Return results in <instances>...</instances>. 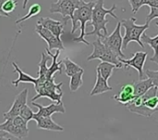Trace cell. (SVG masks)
Instances as JSON below:
<instances>
[{
    "label": "cell",
    "mask_w": 158,
    "mask_h": 140,
    "mask_svg": "<svg viewBox=\"0 0 158 140\" xmlns=\"http://www.w3.org/2000/svg\"><path fill=\"white\" fill-rule=\"evenodd\" d=\"M33 115H34V112L27 104L21 109V111L19 112V116L22 117L26 122H29L31 120H33Z\"/></svg>",
    "instance_id": "obj_26"
},
{
    "label": "cell",
    "mask_w": 158,
    "mask_h": 140,
    "mask_svg": "<svg viewBox=\"0 0 158 140\" xmlns=\"http://www.w3.org/2000/svg\"><path fill=\"white\" fill-rule=\"evenodd\" d=\"M134 98H135V96H134L133 84L124 85L121 87V91L119 92V94L113 97L114 99H116L117 101H118L119 103H121L124 106H126L128 103H130Z\"/></svg>",
    "instance_id": "obj_16"
},
{
    "label": "cell",
    "mask_w": 158,
    "mask_h": 140,
    "mask_svg": "<svg viewBox=\"0 0 158 140\" xmlns=\"http://www.w3.org/2000/svg\"><path fill=\"white\" fill-rule=\"evenodd\" d=\"M94 46V50L91 55L87 58V60L91 61L94 59H100L101 61H106L113 63L117 66V68H124L123 63L120 61V59L118 55H116L110 48H108L102 41V38L97 37L95 41L92 43Z\"/></svg>",
    "instance_id": "obj_4"
},
{
    "label": "cell",
    "mask_w": 158,
    "mask_h": 140,
    "mask_svg": "<svg viewBox=\"0 0 158 140\" xmlns=\"http://www.w3.org/2000/svg\"><path fill=\"white\" fill-rule=\"evenodd\" d=\"M121 22H118L115 30L110 35H107L104 38H102L103 43L110 48L116 55H118L119 58L124 59L125 54L122 51V46H123V37L121 36Z\"/></svg>",
    "instance_id": "obj_8"
},
{
    "label": "cell",
    "mask_w": 158,
    "mask_h": 140,
    "mask_svg": "<svg viewBox=\"0 0 158 140\" xmlns=\"http://www.w3.org/2000/svg\"><path fill=\"white\" fill-rule=\"evenodd\" d=\"M62 63L65 66V73L69 77H71L73 74H75L81 71H83V69L80 65L73 62L69 58H65L64 59H62Z\"/></svg>",
    "instance_id": "obj_23"
},
{
    "label": "cell",
    "mask_w": 158,
    "mask_h": 140,
    "mask_svg": "<svg viewBox=\"0 0 158 140\" xmlns=\"http://www.w3.org/2000/svg\"><path fill=\"white\" fill-rule=\"evenodd\" d=\"M31 104L38 108V112L34 113L33 117L35 116H52L54 113H66V109L64 107L63 102H56L52 103L48 106H42L39 103L31 101Z\"/></svg>",
    "instance_id": "obj_13"
},
{
    "label": "cell",
    "mask_w": 158,
    "mask_h": 140,
    "mask_svg": "<svg viewBox=\"0 0 158 140\" xmlns=\"http://www.w3.org/2000/svg\"><path fill=\"white\" fill-rule=\"evenodd\" d=\"M0 16H1V14H0Z\"/></svg>",
    "instance_id": "obj_34"
},
{
    "label": "cell",
    "mask_w": 158,
    "mask_h": 140,
    "mask_svg": "<svg viewBox=\"0 0 158 140\" xmlns=\"http://www.w3.org/2000/svg\"><path fill=\"white\" fill-rule=\"evenodd\" d=\"M82 0H57L56 3H52L50 6V13H58L61 15L63 23L67 24L69 20H71L75 9L80 6ZM29 0H23L22 7L26 9Z\"/></svg>",
    "instance_id": "obj_5"
},
{
    "label": "cell",
    "mask_w": 158,
    "mask_h": 140,
    "mask_svg": "<svg viewBox=\"0 0 158 140\" xmlns=\"http://www.w3.org/2000/svg\"><path fill=\"white\" fill-rule=\"evenodd\" d=\"M33 120L37 123V128L47 130V131H55V132H62L64 128L55 123L51 116H35Z\"/></svg>",
    "instance_id": "obj_15"
},
{
    "label": "cell",
    "mask_w": 158,
    "mask_h": 140,
    "mask_svg": "<svg viewBox=\"0 0 158 140\" xmlns=\"http://www.w3.org/2000/svg\"><path fill=\"white\" fill-rule=\"evenodd\" d=\"M17 139L16 138H14L13 136H11L10 134H8L7 132L4 131V130H0V140H13Z\"/></svg>",
    "instance_id": "obj_31"
},
{
    "label": "cell",
    "mask_w": 158,
    "mask_h": 140,
    "mask_svg": "<svg viewBox=\"0 0 158 140\" xmlns=\"http://www.w3.org/2000/svg\"><path fill=\"white\" fill-rule=\"evenodd\" d=\"M145 76L147 78H150L153 83L154 85L156 86L158 88V70L157 71H151V70H146L145 72Z\"/></svg>",
    "instance_id": "obj_29"
},
{
    "label": "cell",
    "mask_w": 158,
    "mask_h": 140,
    "mask_svg": "<svg viewBox=\"0 0 158 140\" xmlns=\"http://www.w3.org/2000/svg\"><path fill=\"white\" fill-rule=\"evenodd\" d=\"M131 7V11L133 14H136L140 8L145 5V0H128Z\"/></svg>",
    "instance_id": "obj_28"
},
{
    "label": "cell",
    "mask_w": 158,
    "mask_h": 140,
    "mask_svg": "<svg viewBox=\"0 0 158 140\" xmlns=\"http://www.w3.org/2000/svg\"><path fill=\"white\" fill-rule=\"evenodd\" d=\"M62 85L63 83H55V76L47 79L44 83V85H42L37 90H35L37 92V95L31 98V101H35L36 99L44 97L56 102H61V98L63 97V91L61 89Z\"/></svg>",
    "instance_id": "obj_6"
},
{
    "label": "cell",
    "mask_w": 158,
    "mask_h": 140,
    "mask_svg": "<svg viewBox=\"0 0 158 140\" xmlns=\"http://www.w3.org/2000/svg\"><path fill=\"white\" fill-rule=\"evenodd\" d=\"M156 24L158 27V22H156ZM142 41L144 45H149L150 47L153 48L155 53H154V56L150 59V60L158 65V34L155 37H151L147 35L145 33H143L142 35Z\"/></svg>",
    "instance_id": "obj_21"
},
{
    "label": "cell",
    "mask_w": 158,
    "mask_h": 140,
    "mask_svg": "<svg viewBox=\"0 0 158 140\" xmlns=\"http://www.w3.org/2000/svg\"><path fill=\"white\" fill-rule=\"evenodd\" d=\"M17 5H18V1H17V0H6V1L4 3L2 9H3V11H4L6 14L9 15L11 12H13V11L16 9Z\"/></svg>",
    "instance_id": "obj_27"
},
{
    "label": "cell",
    "mask_w": 158,
    "mask_h": 140,
    "mask_svg": "<svg viewBox=\"0 0 158 140\" xmlns=\"http://www.w3.org/2000/svg\"><path fill=\"white\" fill-rule=\"evenodd\" d=\"M6 1V0H0V14H1V16H2V17H9V15L6 14V13L3 11V9H2L3 5H4V3H5Z\"/></svg>",
    "instance_id": "obj_33"
},
{
    "label": "cell",
    "mask_w": 158,
    "mask_h": 140,
    "mask_svg": "<svg viewBox=\"0 0 158 140\" xmlns=\"http://www.w3.org/2000/svg\"><path fill=\"white\" fill-rule=\"evenodd\" d=\"M134 85V96L135 97H140L145 94L151 87L155 86L153 81L150 78L146 79H139V81H134L133 82Z\"/></svg>",
    "instance_id": "obj_20"
},
{
    "label": "cell",
    "mask_w": 158,
    "mask_h": 140,
    "mask_svg": "<svg viewBox=\"0 0 158 140\" xmlns=\"http://www.w3.org/2000/svg\"><path fill=\"white\" fill-rule=\"evenodd\" d=\"M96 1H90L85 2L82 0L80 4V6L75 9L73 16L71 17L72 21V29H71V34H74L76 30L79 28L78 23H80V29H81V34L77 38H73L74 42L77 43H83L86 46H90L91 44L85 39L86 36V25L88 22H91L92 20V14L93 9L95 5Z\"/></svg>",
    "instance_id": "obj_2"
},
{
    "label": "cell",
    "mask_w": 158,
    "mask_h": 140,
    "mask_svg": "<svg viewBox=\"0 0 158 140\" xmlns=\"http://www.w3.org/2000/svg\"><path fill=\"white\" fill-rule=\"evenodd\" d=\"M145 5L150 7H158V0H145Z\"/></svg>",
    "instance_id": "obj_32"
},
{
    "label": "cell",
    "mask_w": 158,
    "mask_h": 140,
    "mask_svg": "<svg viewBox=\"0 0 158 140\" xmlns=\"http://www.w3.org/2000/svg\"><path fill=\"white\" fill-rule=\"evenodd\" d=\"M147 56H148V54L146 52L138 51V52L133 53V56L131 59H124L121 58L120 61L125 65L124 68H126L127 66H131L133 69H135L139 73V79H143V76L145 75V72L143 71V67H144Z\"/></svg>",
    "instance_id": "obj_10"
},
{
    "label": "cell",
    "mask_w": 158,
    "mask_h": 140,
    "mask_svg": "<svg viewBox=\"0 0 158 140\" xmlns=\"http://www.w3.org/2000/svg\"><path fill=\"white\" fill-rule=\"evenodd\" d=\"M145 99H146L145 94H143V96H140V97H135L130 103H128L126 105V107L132 113H135V114H138L141 116H144V117H151L156 112H154L145 106V104H144Z\"/></svg>",
    "instance_id": "obj_11"
},
{
    "label": "cell",
    "mask_w": 158,
    "mask_h": 140,
    "mask_svg": "<svg viewBox=\"0 0 158 140\" xmlns=\"http://www.w3.org/2000/svg\"><path fill=\"white\" fill-rule=\"evenodd\" d=\"M136 18L131 17L129 20H122L121 26L125 28V35L123 36V46L122 49H127L131 42H136L142 48H144L145 46L142 41V35L149 28V23L145 22L143 25L136 24Z\"/></svg>",
    "instance_id": "obj_3"
},
{
    "label": "cell",
    "mask_w": 158,
    "mask_h": 140,
    "mask_svg": "<svg viewBox=\"0 0 158 140\" xmlns=\"http://www.w3.org/2000/svg\"><path fill=\"white\" fill-rule=\"evenodd\" d=\"M27 98H28V89L25 88L16 96L15 100H14L11 108L9 109V111H7L6 112H5L3 114L5 120L12 119L14 117L19 116L21 109L27 104Z\"/></svg>",
    "instance_id": "obj_12"
},
{
    "label": "cell",
    "mask_w": 158,
    "mask_h": 140,
    "mask_svg": "<svg viewBox=\"0 0 158 140\" xmlns=\"http://www.w3.org/2000/svg\"><path fill=\"white\" fill-rule=\"evenodd\" d=\"M41 9H42V8H41V6H40L39 4H37V3L32 4V5L30 7L29 12H28L25 16H23L22 18L18 19V20L15 21V23H16V24L22 23V22H24L25 20H29V19H31V18L36 16V15H38V14L41 12Z\"/></svg>",
    "instance_id": "obj_25"
},
{
    "label": "cell",
    "mask_w": 158,
    "mask_h": 140,
    "mask_svg": "<svg viewBox=\"0 0 158 140\" xmlns=\"http://www.w3.org/2000/svg\"><path fill=\"white\" fill-rule=\"evenodd\" d=\"M117 9V5L114 4L111 8L105 7V0H96L95 5L93 9L92 20L89 25L94 27V30L90 33H86L87 35H96L97 37L104 38L108 35V31L106 28V24L109 22L106 20V16L110 15L116 20H118V16L114 13V10Z\"/></svg>",
    "instance_id": "obj_1"
},
{
    "label": "cell",
    "mask_w": 158,
    "mask_h": 140,
    "mask_svg": "<svg viewBox=\"0 0 158 140\" xmlns=\"http://www.w3.org/2000/svg\"><path fill=\"white\" fill-rule=\"evenodd\" d=\"M84 71H81L75 74H73L70 77V81H69V89L71 92H76L77 90H79V88L83 84V80H82V76H83Z\"/></svg>",
    "instance_id": "obj_24"
},
{
    "label": "cell",
    "mask_w": 158,
    "mask_h": 140,
    "mask_svg": "<svg viewBox=\"0 0 158 140\" xmlns=\"http://www.w3.org/2000/svg\"><path fill=\"white\" fill-rule=\"evenodd\" d=\"M27 124L28 122L19 115L12 119H6L3 124H0V130L7 132L17 139H22L29 136Z\"/></svg>",
    "instance_id": "obj_7"
},
{
    "label": "cell",
    "mask_w": 158,
    "mask_h": 140,
    "mask_svg": "<svg viewBox=\"0 0 158 140\" xmlns=\"http://www.w3.org/2000/svg\"><path fill=\"white\" fill-rule=\"evenodd\" d=\"M35 32H36V33L39 34V36L42 39H44L47 43V46H48L47 48L49 50H52V49L64 50L65 49V46L63 45V42L61 40V38L56 37L51 31L44 28L41 24L37 23V25L35 27Z\"/></svg>",
    "instance_id": "obj_9"
},
{
    "label": "cell",
    "mask_w": 158,
    "mask_h": 140,
    "mask_svg": "<svg viewBox=\"0 0 158 140\" xmlns=\"http://www.w3.org/2000/svg\"><path fill=\"white\" fill-rule=\"evenodd\" d=\"M158 18V7H150V13L146 17V22L150 23L153 20Z\"/></svg>",
    "instance_id": "obj_30"
},
{
    "label": "cell",
    "mask_w": 158,
    "mask_h": 140,
    "mask_svg": "<svg viewBox=\"0 0 158 140\" xmlns=\"http://www.w3.org/2000/svg\"><path fill=\"white\" fill-rule=\"evenodd\" d=\"M113 88L111 86H109L108 85V81H106L105 78H103V76L101 75V73L96 71V81H95V85L94 86V88L92 89L90 96L94 97V96H97V95H101L104 94L106 92L108 91H112Z\"/></svg>",
    "instance_id": "obj_17"
},
{
    "label": "cell",
    "mask_w": 158,
    "mask_h": 140,
    "mask_svg": "<svg viewBox=\"0 0 158 140\" xmlns=\"http://www.w3.org/2000/svg\"><path fill=\"white\" fill-rule=\"evenodd\" d=\"M117 68V66L113 63L106 62V61H102L96 68V71H98L103 78H105L106 81L109 80V78L113 74V71Z\"/></svg>",
    "instance_id": "obj_22"
},
{
    "label": "cell",
    "mask_w": 158,
    "mask_h": 140,
    "mask_svg": "<svg viewBox=\"0 0 158 140\" xmlns=\"http://www.w3.org/2000/svg\"><path fill=\"white\" fill-rule=\"evenodd\" d=\"M37 23L41 24L44 28L51 31L58 38H60L61 35L64 33V25L65 24L59 20H56L51 18H40L38 20Z\"/></svg>",
    "instance_id": "obj_14"
},
{
    "label": "cell",
    "mask_w": 158,
    "mask_h": 140,
    "mask_svg": "<svg viewBox=\"0 0 158 140\" xmlns=\"http://www.w3.org/2000/svg\"><path fill=\"white\" fill-rule=\"evenodd\" d=\"M12 66L14 67V72H18L19 74V77L17 80L15 81H11V84L15 86V87H18L20 83H29V84H33L34 86L38 84V78H33L32 76L29 75L28 73L24 72L19 66L16 62H12Z\"/></svg>",
    "instance_id": "obj_18"
},
{
    "label": "cell",
    "mask_w": 158,
    "mask_h": 140,
    "mask_svg": "<svg viewBox=\"0 0 158 140\" xmlns=\"http://www.w3.org/2000/svg\"><path fill=\"white\" fill-rule=\"evenodd\" d=\"M46 53L50 56V58L52 59V64L48 67V72H47V75H46V78L47 79H50L54 76V74L56 72H59V73H62V67H61V64H62V60L60 61H57V59L60 55V50L59 49H56V54H52L51 51L46 48L45 49Z\"/></svg>",
    "instance_id": "obj_19"
}]
</instances>
